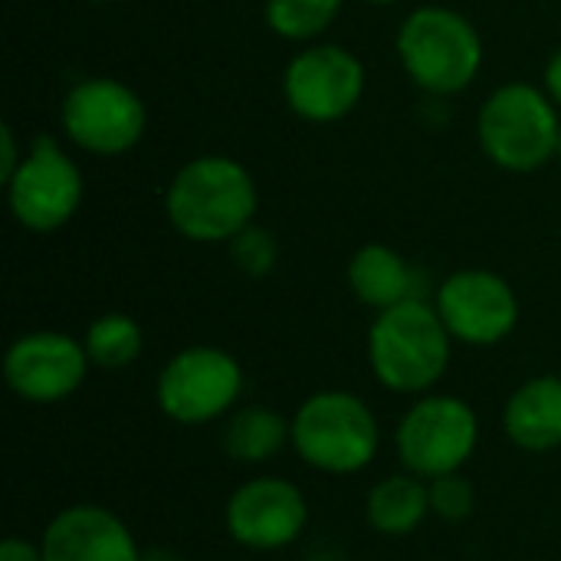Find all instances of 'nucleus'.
Here are the masks:
<instances>
[{"instance_id": "obj_1", "label": "nucleus", "mask_w": 561, "mask_h": 561, "mask_svg": "<svg viewBox=\"0 0 561 561\" xmlns=\"http://www.w3.org/2000/svg\"><path fill=\"white\" fill-rule=\"evenodd\" d=\"M164 210L191 243H230L260 210L253 174L227 154H197L168 184Z\"/></svg>"}, {"instance_id": "obj_2", "label": "nucleus", "mask_w": 561, "mask_h": 561, "mask_svg": "<svg viewBox=\"0 0 561 561\" xmlns=\"http://www.w3.org/2000/svg\"><path fill=\"white\" fill-rule=\"evenodd\" d=\"M450 352L454 335L421 296L381 309L368 329L371 375L394 394H427L447 375Z\"/></svg>"}, {"instance_id": "obj_3", "label": "nucleus", "mask_w": 561, "mask_h": 561, "mask_svg": "<svg viewBox=\"0 0 561 561\" xmlns=\"http://www.w3.org/2000/svg\"><path fill=\"white\" fill-rule=\"evenodd\" d=\"M394 49L408 79L431 95H457L483 69V39L473 20L437 3L401 20Z\"/></svg>"}, {"instance_id": "obj_4", "label": "nucleus", "mask_w": 561, "mask_h": 561, "mask_svg": "<svg viewBox=\"0 0 561 561\" xmlns=\"http://www.w3.org/2000/svg\"><path fill=\"white\" fill-rule=\"evenodd\" d=\"M477 135L483 154L496 168L510 174H533L559 158V105L539 85L506 82L483 102Z\"/></svg>"}, {"instance_id": "obj_5", "label": "nucleus", "mask_w": 561, "mask_h": 561, "mask_svg": "<svg viewBox=\"0 0 561 561\" xmlns=\"http://www.w3.org/2000/svg\"><path fill=\"white\" fill-rule=\"evenodd\" d=\"M381 447L375 411L352 391H319L293 414V450L329 477L362 473Z\"/></svg>"}, {"instance_id": "obj_6", "label": "nucleus", "mask_w": 561, "mask_h": 561, "mask_svg": "<svg viewBox=\"0 0 561 561\" xmlns=\"http://www.w3.org/2000/svg\"><path fill=\"white\" fill-rule=\"evenodd\" d=\"M394 444L404 470L421 480L460 473L480 444V417L457 394H424L401 417Z\"/></svg>"}, {"instance_id": "obj_7", "label": "nucleus", "mask_w": 561, "mask_h": 561, "mask_svg": "<svg viewBox=\"0 0 561 561\" xmlns=\"http://www.w3.org/2000/svg\"><path fill=\"white\" fill-rule=\"evenodd\" d=\"M243 394L240 362L217 345H191L168 358L158 375L154 398L164 417L184 427H201L227 417Z\"/></svg>"}, {"instance_id": "obj_8", "label": "nucleus", "mask_w": 561, "mask_h": 561, "mask_svg": "<svg viewBox=\"0 0 561 561\" xmlns=\"http://www.w3.org/2000/svg\"><path fill=\"white\" fill-rule=\"evenodd\" d=\"M59 118L66 138L79 151L99 158H118L131 151L148 128V112L141 95L112 76L79 79L66 92Z\"/></svg>"}, {"instance_id": "obj_9", "label": "nucleus", "mask_w": 561, "mask_h": 561, "mask_svg": "<svg viewBox=\"0 0 561 561\" xmlns=\"http://www.w3.org/2000/svg\"><path fill=\"white\" fill-rule=\"evenodd\" d=\"M3 187L13 220L33 233H53L66 227L76 217L85 191L79 164L49 135L33 138L20 168Z\"/></svg>"}, {"instance_id": "obj_10", "label": "nucleus", "mask_w": 561, "mask_h": 561, "mask_svg": "<svg viewBox=\"0 0 561 561\" xmlns=\"http://www.w3.org/2000/svg\"><path fill=\"white\" fill-rule=\"evenodd\" d=\"M362 59L339 43H309L283 72L286 105L312 125H332L352 115L365 95Z\"/></svg>"}, {"instance_id": "obj_11", "label": "nucleus", "mask_w": 561, "mask_h": 561, "mask_svg": "<svg viewBox=\"0 0 561 561\" xmlns=\"http://www.w3.org/2000/svg\"><path fill=\"white\" fill-rule=\"evenodd\" d=\"M434 306L454 342L490 348L519 325L516 289L493 270H460L437 286Z\"/></svg>"}, {"instance_id": "obj_12", "label": "nucleus", "mask_w": 561, "mask_h": 561, "mask_svg": "<svg viewBox=\"0 0 561 561\" xmlns=\"http://www.w3.org/2000/svg\"><path fill=\"white\" fill-rule=\"evenodd\" d=\"M309 523L302 490L283 477H253L237 486L224 506L230 539L253 552H279L293 546Z\"/></svg>"}, {"instance_id": "obj_13", "label": "nucleus", "mask_w": 561, "mask_h": 561, "mask_svg": "<svg viewBox=\"0 0 561 561\" xmlns=\"http://www.w3.org/2000/svg\"><path fill=\"white\" fill-rule=\"evenodd\" d=\"M89 352L66 332H26L3 355L7 388L30 404H56L76 394L89 375Z\"/></svg>"}, {"instance_id": "obj_14", "label": "nucleus", "mask_w": 561, "mask_h": 561, "mask_svg": "<svg viewBox=\"0 0 561 561\" xmlns=\"http://www.w3.org/2000/svg\"><path fill=\"white\" fill-rule=\"evenodd\" d=\"M43 561H141L131 529L105 506L79 503L56 513L39 539Z\"/></svg>"}, {"instance_id": "obj_15", "label": "nucleus", "mask_w": 561, "mask_h": 561, "mask_svg": "<svg viewBox=\"0 0 561 561\" xmlns=\"http://www.w3.org/2000/svg\"><path fill=\"white\" fill-rule=\"evenodd\" d=\"M506 437L529 454H549L561 447V378L539 375L513 391L503 411Z\"/></svg>"}, {"instance_id": "obj_16", "label": "nucleus", "mask_w": 561, "mask_h": 561, "mask_svg": "<svg viewBox=\"0 0 561 561\" xmlns=\"http://www.w3.org/2000/svg\"><path fill=\"white\" fill-rule=\"evenodd\" d=\"M348 286L355 299L375 312L391 309L417 293V270L388 243H365L348 260Z\"/></svg>"}, {"instance_id": "obj_17", "label": "nucleus", "mask_w": 561, "mask_h": 561, "mask_svg": "<svg viewBox=\"0 0 561 561\" xmlns=\"http://www.w3.org/2000/svg\"><path fill=\"white\" fill-rule=\"evenodd\" d=\"M365 516L375 533L381 536H411L427 516H431V490L427 480L414 473H394L378 480L368 490L365 500Z\"/></svg>"}, {"instance_id": "obj_18", "label": "nucleus", "mask_w": 561, "mask_h": 561, "mask_svg": "<svg viewBox=\"0 0 561 561\" xmlns=\"http://www.w3.org/2000/svg\"><path fill=\"white\" fill-rule=\"evenodd\" d=\"M286 444H293V421H286L279 411L263 408V404L233 411L220 431L224 454L250 467L273 460Z\"/></svg>"}, {"instance_id": "obj_19", "label": "nucleus", "mask_w": 561, "mask_h": 561, "mask_svg": "<svg viewBox=\"0 0 561 561\" xmlns=\"http://www.w3.org/2000/svg\"><path fill=\"white\" fill-rule=\"evenodd\" d=\"M85 352H89V362L95 368H125L131 365L141 348H145V335H141V325L125 316V312H105L99 316L89 329H85V339H82Z\"/></svg>"}, {"instance_id": "obj_20", "label": "nucleus", "mask_w": 561, "mask_h": 561, "mask_svg": "<svg viewBox=\"0 0 561 561\" xmlns=\"http://www.w3.org/2000/svg\"><path fill=\"white\" fill-rule=\"evenodd\" d=\"M345 0H266L263 16L270 30L293 43H316L342 13Z\"/></svg>"}, {"instance_id": "obj_21", "label": "nucleus", "mask_w": 561, "mask_h": 561, "mask_svg": "<svg viewBox=\"0 0 561 561\" xmlns=\"http://www.w3.org/2000/svg\"><path fill=\"white\" fill-rule=\"evenodd\" d=\"M227 247H230L233 266L243 276H250V279L270 276L276 270V263H279V243H276V237L266 227H256V224H250L247 230H240Z\"/></svg>"}, {"instance_id": "obj_22", "label": "nucleus", "mask_w": 561, "mask_h": 561, "mask_svg": "<svg viewBox=\"0 0 561 561\" xmlns=\"http://www.w3.org/2000/svg\"><path fill=\"white\" fill-rule=\"evenodd\" d=\"M427 490H431V513L440 516L444 523H463L477 506L473 483L460 473L427 480Z\"/></svg>"}, {"instance_id": "obj_23", "label": "nucleus", "mask_w": 561, "mask_h": 561, "mask_svg": "<svg viewBox=\"0 0 561 561\" xmlns=\"http://www.w3.org/2000/svg\"><path fill=\"white\" fill-rule=\"evenodd\" d=\"M0 145H3V151H0V178H3V184H7V181L13 178V171L20 168V161H23L20 145H16V131H13L10 125L0 128Z\"/></svg>"}, {"instance_id": "obj_24", "label": "nucleus", "mask_w": 561, "mask_h": 561, "mask_svg": "<svg viewBox=\"0 0 561 561\" xmlns=\"http://www.w3.org/2000/svg\"><path fill=\"white\" fill-rule=\"evenodd\" d=\"M0 561H43V549L20 536H10L0 546Z\"/></svg>"}, {"instance_id": "obj_25", "label": "nucleus", "mask_w": 561, "mask_h": 561, "mask_svg": "<svg viewBox=\"0 0 561 561\" xmlns=\"http://www.w3.org/2000/svg\"><path fill=\"white\" fill-rule=\"evenodd\" d=\"M542 89L552 95V102L561 108V46L552 53V59L546 62V76H542Z\"/></svg>"}, {"instance_id": "obj_26", "label": "nucleus", "mask_w": 561, "mask_h": 561, "mask_svg": "<svg viewBox=\"0 0 561 561\" xmlns=\"http://www.w3.org/2000/svg\"><path fill=\"white\" fill-rule=\"evenodd\" d=\"M141 561H184V556H178L168 546H151V549H141Z\"/></svg>"}, {"instance_id": "obj_27", "label": "nucleus", "mask_w": 561, "mask_h": 561, "mask_svg": "<svg viewBox=\"0 0 561 561\" xmlns=\"http://www.w3.org/2000/svg\"><path fill=\"white\" fill-rule=\"evenodd\" d=\"M365 3H375V7H388V3H394V0H365Z\"/></svg>"}, {"instance_id": "obj_28", "label": "nucleus", "mask_w": 561, "mask_h": 561, "mask_svg": "<svg viewBox=\"0 0 561 561\" xmlns=\"http://www.w3.org/2000/svg\"><path fill=\"white\" fill-rule=\"evenodd\" d=\"M89 3H112V0H89Z\"/></svg>"}, {"instance_id": "obj_29", "label": "nucleus", "mask_w": 561, "mask_h": 561, "mask_svg": "<svg viewBox=\"0 0 561 561\" xmlns=\"http://www.w3.org/2000/svg\"><path fill=\"white\" fill-rule=\"evenodd\" d=\"M559 161H561V135H559Z\"/></svg>"}]
</instances>
